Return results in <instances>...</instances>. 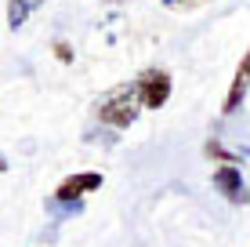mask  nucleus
Here are the masks:
<instances>
[{
    "instance_id": "f257e3e1",
    "label": "nucleus",
    "mask_w": 250,
    "mask_h": 247,
    "mask_svg": "<svg viewBox=\"0 0 250 247\" xmlns=\"http://www.w3.org/2000/svg\"><path fill=\"white\" fill-rule=\"evenodd\" d=\"M142 113H145V106H142V98H138L131 80L109 88L105 95H98V102H94V120L102 127H109V131H127V127H134Z\"/></svg>"
},
{
    "instance_id": "f03ea898",
    "label": "nucleus",
    "mask_w": 250,
    "mask_h": 247,
    "mask_svg": "<svg viewBox=\"0 0 250 247\" xmlns=\"http://www.w3.org/2000/svg\"><path fill=\"white\" fill-rule=\"evenodd\" d=\"M131 84H134V91H138L145 109H163L170 102V95H174V76H170V69H163V66H145Z\"/></svg>"
},
{
    "instance_id": "7ed1b4c3",
    "label": "nucleus",
    "mask_w": 250,
    "mask_h": 247,
    "mask_svg": "<svg viewBox=\"0 0 250 247\" xmlns=\"http://www.w3.org/2000/svg\"><path fill=\"white\" fill-rule=\"evenodd\" d=\"M210 182H214V189H218V197L225 203H232V207L250 203V185H247L243 171H239V164H218L214 175H210Z\"/></svg>"
},
{
    "instance_id": "20e7f679",
    "label": "nucleus",
    "mask_w": 250,
    "mask_h": 247,
    "mask_svg": "<svg viewBox=\"0 0 250 247\" xmlns=\"http://www.w3.org/2000/svg\"><path fill=\"white\" fill-rule=\"evenodd\" d=\"M102 182H105L102 171H76V175H65L51 197H58V200H83L87 193H98Z\"/></svg>"
},
{
    "instance_id": "39448f33",
    "label": "nucleus",
    "mask_w": 250,
    "mask_h": 247,
    "mask_svg": "<svg viewBox=\"0 0 250 247\" xmlns=\"http://www.w3.org/2000/svg\"><path fill=\"white\" fill-rule=\"evenodd\" d=\"M247 91H250V47H247L243 62H239V69H236V76H232V84H229V95H225V106H221V113L232 116L239 106H243Z\"/></svg>"
},
{
    "instance_id": "423d86ee",
    "label": "nucleus",
    "mask_w": 250,
    "mask_h": 247,
    "mask_svg": "<svg viewBox=\"0 0 250 247\" xmlns=\"http://www.w3.org/2000/svg\"><path fill=\"white\" fill-rule=\"evenodd\" d=\"M44 211L51 215V222H65V218L83 215V200H58V197H47V200H44Z\"/></svg>"
},
{
    "instance_id": "0eeeda50",
    "label": "nucleus",
    "mask_w": 250,
    "mask_h": 247,
    "mask_svg": "<svg viewBox=\"0 0 250 247\" xmlns=\"http://www.w3.org/2000/svg\"><path fill=\"white\" fill-rule=\"evenodd\" d=\"M29 11H33V0H7V25L11 29H22L25 22H29Z\"/></svg>"
},
{
    "instance_id": "6e6552de",
    "label": "nucleus",
    "mask_w": 250,
    "mask_h": 247,
    "mask_svg": "<svg viewBox=\"0 0 250 247\" xmlns=\"http://www.w3.org/2000/svg\"><path fill=\"white\" fill-rule=\"evenodd\" d=\"M55 55H58V62H73V47L65 40H55Z\"/></svg>"
},
{
    "instance_id": "1a4fd4ad",
    "label": "nucleus",
    "mask_w": 250,
    "mask_h": 247,
    "mask_svg": "<svg viewBox=\"0 0 250 247\" xmlns=\"http://www.w3.org/2000/svg\"><path fill=\"white\" fill-rule=\"evenodd\" d=\"M0 171H7V160L4 157H0Z\"/></svg>"
},
{
    "instance_id": "9d476101",
    "label": "nucleus",
    "mask_w": 250,
    "mask_h": 247,
    "mask_svg": "<svg viewBox=\"0 0 250 247\" xmlns=\"http://www.w3.org/2000/svg\"><path fill=\"white\" fill-rule=\"evenodd\" d=\"M163 4H167V7H174V4H178V0H163Z\"/></svg>"
}]
</instances>
